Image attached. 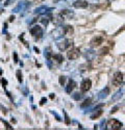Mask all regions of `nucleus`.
<instances>
[{
  "label": "nucleus",
  "instance_id": "nucleus-17",
  "mask_svg": "<svg viewBox=\"0 0 125 130\" xmlns=\"http://www.w3.org/2000/svg\"><path fill=\"white\" fill-rule=\"evenodd\" d=\"M2 84H3V87H5V85L7 84V81L4 80V79H2Z\"/></svg>",
  "mask_w": 125,
  "mask_h": 130
},
{
  "label": "nucleus",
  "instance_id": "nucleus-12",
  "mask_svg": "<svg viewBox=\"0 0 125 130\" xmlns=\"http://www.w3.org/2000/svg\"><path fill=\"white\" fill-rule=\"evenodd\" d=\"M91 102H92V100H91V99H87L86 101H84V103H82V104H81V107H86V106H89L90 104H91Z\"/></svg>",
  "mask_w": 125,
  "mask_h": 130
},
{
  "label": "nucleus",
  "instance_id": "nucleus-6",
  "mask_svg": "<svg viewBox=\"0 0 125 130\" xmlns=\"http://www.w3.org/2000/svg\"><path fill=\"white\" fill-rule=\"evenodd\" d=\"M102 42H103L102 37H95L92 39V41H91V45H92L93 47H97V46H99L100 44H102Z\"/></svg>",
  "mask_w": 125,
  "mask_h": 130
},
{
  "label": "nucleus",
  "instance_id": "nucleus-10",
  "mask_svg": "<svg viewBox=\"0 0 125 130\" xmlns=\"http://www.w3.org/2000/svg\"><path fill=\"white\" fill-rule=\"evenodd\" d=\"M73 31H74V29L72 26H66L65 27V33L68 34V36H71V34L73 33Z\"/></svg>",
  "mask_w": 125,
  "mask_h": 130
},
{
  "label": "nucleus",
  "instance_id": "nucleus-4",
  "mask_svg": "<svg viewBox=\"0 0 125 130\" xmlns=\"http://www.w3.org/2000/svg\"><path fill=\"white\" fill-rule=\"evenodd\" d=\"M108 127L112 129H121L122 123L119 122L118 120H111V121L108 122Z\"/></svg>",
  "mask_w": 125,
  "mask_h": 130
},
{
  "label": "nucleus",
  "instance_id": "nucleus-7",
  "mask_svg": "<svg viewBox=\"0 0 125 130\" xmlns=\"http://www.w3.org/2000/svg\"><path fill=\"white\" fill-rule=\"evenodd\" d=\"M73 5L76 8H86L88 6V2L87 1H76Z\"/></svg>",
  "mask_w": 125,
  "mask_h": 130
},
{
  "label": "nucleus",
  "instance_id": "nucleus-14",
  "mask_svg": "<svg viewBox=\"0 0 125 130\" xmlns=\"http://www.w3.org/2000/svg\"><path fill=\"white\" fill-rule=\"evenodd\" d=\"M107 51H108V48H103V49L100 50V54H106Z\"/></svg>",
  "mask_w": 125,
  "mask_h": 130
},
{
  "label": "nucleus",
  "instance_id": "nucleus-1",
  "mask_svg": "<svg viewBox=\"0 0 125 130\" xmlns=\"http://www.w3.org/2000/svg\"><path fill=\"white\" fill-rule=\"evenodd\" d=\"M122 80H123V74L121 72H117L115 73L114 75V78H112V83L116 87H119V84H121Z\"/></svg>",
  "mask_w": 125,
  "mask_h": 130
},
{
  "label": "nucleus",
  "instance_id": "nucleus-5",
  "mask_svg": "<svg viewBox=\"0 0 125 130\" xmlns=\"http://www.w3.org/2000/svg\"><path fill=\"white\" fill-rule=\"evenodd\" d=\"M79 54H80L79 50L74 48V49H72V50H70V51L68 52V58L69 59H76L78 56H79Z\"/></svg>",
  "mask_w": 125,
  "mask_h": 130
},
{
  "label": "nucleus",
  "instance_id": "nucleus-15",
  "mask_svg": "<svg viewBox=\"0 0 125 130\" xmlns=\"http://www.w3.org/2000/svg\"><path fill=\"white\" fill-rule=\"evenodd\" d=\"M2 122H3V124H4V125L6 126V129H9V130H11V129H12V126L8 124L7 122H5V121H2Z\"/></svg>",
  "mask_w": 125,
  "mask_h": 130
},
{
  "label": "nucleus",
  "instance_id": "nucleus-2",
  "mask_svg": "<svg viewBox=\"0 0 125 130\" xmlns=\"http://www.w3.org/2000/svg\"><path fill=\"white\" fill-rule=\"evenodd\" d=\"M30 33L32 34L33 37H42V34H43V30H42V28H41L39 25H36V26H33L30 29Z\"/></svg>",
  "mask_w": 125,
  "mask_h": 130
},
{
  "label": "nucleus",
  "instance_id": "nucleus-3",
  "mask_svg": "<svg viewBox=\"0 0 125 130\" xmlns=\"http://www.w3.org/2000/svg\"><path fill=\"white\" fill-rule=\"evenodd\" d=\"M91 87H92V81L90 79H84L80 84V90L81 92H88L91 88Z\"/></svg>",
  "mask_w": 125,
  "mask_h": 130
},
{
  "label": "nucleus",
  "instance_id": "nucleus-11",
  "mask_svg": "<svg viewBox=\"0 0 125 130\" xmlns=\"http://www.w3.org/2000/svg\"><path fill=\"white\" fill-rule=\"evenodd\" d=\"M101 115H102V110L101 109H98L97 111H95L92 116H91V118H92V119H97V118H99Z\"/></svg>",
  "mask_w": 125,
  "mask_h": 130
},
{
  "label": "nucleus",
  "instance_id": "nucleus-16",
  "mask_svg": "<svg viewBox=\"0 0 125 130\" xmlns=\"http://www.w3.org/2000/svg\"><path fill=\"white\" fill-rule=\"evenodd\" d=\"M65 77L64 76H61V77H59V83H61L62 85H64V83H65Z\"/></svg>",
  "mask_w": 125,
  "mask_h": 130
},
{
  "label": "nucleus",
  "instance_id": "nucleus-9",
  "mask_svg": "<svg viewBox=\"0 0 125 130\" xmlns=\"http://www.w3.org/2000/svg\"><path fill=\"white\" fill-rule=\"evenodd\" d=\"M53 59L57 62L58 64H61V62H64V56L62 54H55V55H53Z\"/></svg>",
  "mask_w": 125,
  "mask_h": 130
},
{
  "label": "nucleus",
  "instance_id": "nucleus-8",
  "mask_svg": "<svg viewBox=\"0 0 125 130\" xmlns=\"http://www.w3.org/2000/svg\"><path fill=\"white\" fill-rule=\"evenodd\" d=\"M76 87V83L73 81V80H70L69 81V83H68V87L67 88H66V91H67V93H71L72 91H73V88Z\"/></svg>",
  "mask_w": 125,
  "mask_h": 130
},
{
  "label": "nucleus",
  "instance_id": "nucleus-13",
  "mask_svg": "<svg viewBox=\"0 0 125 130\" xmlns=\"http://www.w3.org/2000/svg\"><path fill=\"white\" fill-rule=\"evenodd\" d=\"M17 78H18V80L19 81H22V73L21 71H17Z\"/></svg>",
  "mask_w": 125,
  "mask_h": 130
}]
</instances>
